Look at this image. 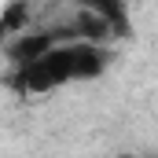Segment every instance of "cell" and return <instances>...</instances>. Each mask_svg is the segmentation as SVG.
Returning <instances> with one entry per match:
<instances>
[{
  "label": "cell",
  "mask_w": 158,
  "mask_h": 158,
  "mask_svg": "<svg viewBox=\"0 0 158 158\" xmlns=\"http://www.w3.org/2000/svg\"><path fill=\"white\" fill-rule=\"evenodd\" d=\"M110 66V48L103 40H85V37H66L52 40L40 48L33 59L19 63L15 70V88L26 96H44L74 81H96Z\"/></svg>",
  "instance_id": "cell-1"
},
{
  "label": "cell",
  "mask_w": 158,
  "mask_h": 158,
  "mask_svg": "<svg viewBox=\"0 0 158 158\" xmlns=\"http://www.w3.org/2000/svg\"><path fill=\"white\" fill-rule=\"evenodd\" d=\"M77 4L85 7V11L107 19L118 37H129V11H125V0H77Z\"/></svg>",
  "instance_id": "cell-2"
},
{
  "label": "cell",
  "mask_w": 158,
  "mask_h": 158,
  "mask_svg": "<svg viewBox=\"0 0 158 158\" xmlns=\"http://www.w3.org/2000/svg\"><path fill=\"white\" fill-rule=\"evenodd\" d=\"M22 19H26V0H15V4H7V7H4V15H0V37H4V30H7V26L15 30Z\"/></svg>",
  "instance_id": "cell-3"
}]
</instances>
